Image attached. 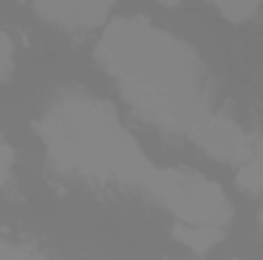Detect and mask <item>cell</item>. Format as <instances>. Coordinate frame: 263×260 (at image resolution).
Returning a JSON list of instances; mask_svg holds the SVG:
<instances>
[{
  "label": "cell",
  "instance_id": "1",
  "mask_svg": "<svg viewBox=\"0 0 263 260\" xmlns=\"http://www.w3.org/2000/svg\"><path fill=\"white\" fill-rule=\"evenodd\" d=\"M101 62L153 126L193 135L211 117L193 52L147 22H117L101 40Z\"/></svg>",
  "mask_w": 263,
  "mask_h": 260
},
{
  "label": "cell",
  "instance_id": "2",
  "mask_svg": "<svg viewBox=\"0 0 263 260\" xmlns=\"http://www.w3.org/2000/svg\"><path fill=\"white\" fill-rule=\"evenodd\" d=\"M43 141L65 169L110 181H144L150 165L138 144L95 98H65L43 120Z\"/></svg>",
  "mask_w": 263,
  "mask_h": 260
},
{
  "label": "cell",
  "instance_id": "3",
  "mask_svg": "<svg viewBox=\"0 0 263 260\" xmlns=\"http://www.w3.org/2000/svg\"><path fill=\"white\" fill-rule=\"evenodd\" d=\"M147 187L159 196L178 217H184L190 227H217L230 217V202L211 181H202L190 172H168V169H150Z\"/></svg>",
  "mask_w": 263,
  "mask_h": 260
},
{
  "label": "cell",
  "instance_id": "4",
  "mask_svg": "<svg viewBox=\"0 0 263 260\" xmlns=\"http://www.w3.org/2000/svg\"><path fill=\"white\" fill-rule=\"evenodd\" d=\"M114 0H37L43 18L65 28H89L110 12Z\"/></svg>",
  "mask_w": 263,
  "mask_h": 260
},
{
  "label": "cell",
  "instance_id": "5",
  "mask_svg": "<svg viewBox=\"0 0 263 260\" xmlns=\"http://www.w3.org/2000/svg\"><path fill=\"white\" fill-rule=\"evenodd\" d=\"M9 67H12V46H9V40L0 34V80L9 73Z\"/></svg>",
  "mask_w": 263,
  "mask_h": 260
},
{
  "label": "cell",
  "instance_id": "6",
  "mask_svg": "<svg viewBox=\"0 0 263 260\" xmlns=\"http://www.w3.org/2000/svg\"><path fill=\"white\" fill-rule=\"evenodd\" d=\"M9 169H12V150L6 144H0V184L9 178Z\"/></svg>",
  "mask_w": 263,
  "mask_h": 260
},
{
  "label": "cell",
  "instance_id": "7",
  "mask_svg": "<svg viewBox=\"0 0 263 260\" xmlns=\"http://www.w3.org/2000/svg\"><path fill=\"white\" fill-rule=\"evenodd\" d=\"M165 3H178V0H165Z\"/></svg>",
  "mask_w": 263,
  "mask_h": 260
}]
</instances>
